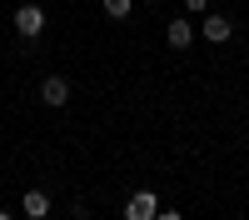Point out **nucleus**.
<instances>
[{
    "mask_svg": "<svg viewBox=\"0 0 249 220\" xmlns=\"http://www.w3.org/2000/svg\"><path fill=\"white\" fill-rule=\"evenodd\" d=\"M45 10H40V5H20L15 10V30H20V40H40V30H45Z\"/></svg>",
    "mask_w": 249,
    "mask_h": 220,
    "instance_id": "obj_1",
    "label": "nucleus"
},
{
    "mask_svg": "<svg viewBox=\"0 0 249 220\" xmlns=\"http://www.w3.org/2000/svg\"><path fill=\"white\" fill-rule=\"evenodd\" d=\"M184 10H195V15H204V10H210V0H184Z\"/></svg>",
    "mask_w": 249,
    "mask_h": 220,
    "instance_id": "obj_8",
    "label": "nucleus"
},
{
    "mask_svg": "<svg viewBox=\"0 0 249 220\" xmlns=\"http://www.w3.org/2000/svg\"><path fill=\"white\" fill-rule=\"evenodd\" d=\"M0 220H15V215H10V210H0Z\"/></svg>",
    "mask_w": 249,
    "mask_h": 220,
    "instance_id": "obj_10",
    "label": "nucleus"
},
{
    "mask_svg": "<svg viewBox=\"0 0 249 220\" xmlns=\"http://www.w3.org/2000/svg\"><path fill=\"white\" fill-rule=\"evenodd\" d=\"M164 40H170L175 50H190V45H195V25H190V20H170V30H164Z\"/></svg>",
    "mask_w": 249,
    "mask_h": 220,
    "instance_id": "obj_6",
    "label": "nucleus"
},
{
    "mask_svg": "<svg viewBox=\"0 0 249 220\" xmlns=\"http://www.w3.org/2000/svg\"><path fill=\"white\" fill-rule=\"evenodd\" d=\"M40 100H45V105H65V100H70L65 75H45V80H40Z\"/></svg>",
    "mask_w": 249,
    "mask_h": 220,
    "instance_id": "obj_4",
    "label": "nucleus"
},
{
    "mask_svg": "<svg viewBox=\"0 0 249 220\" xmlns=\"http://www.w3.org/2000/svg\"><path fill=\"white\" fill-rule=\"evenodd\" d=\"M155 220H184V215H179V210H160Z\"/></svg>",
    "mask_w": 249,
    "mask_h": 220,
    "instance_id": "obj_9",
    "label": "nucleus"
},
{
    "mask_svg": "<svg viewBox=\"0 0 249 220\" xmlns=\"http://www.w3.org/2000/svg\"><path fill=\"white\" fill-rule=\"evenodd\" d=\"M100 5H105V15H110V20H124V15L135 10V0H100Z\"/></svg>",
    "mask_w": 249,
    "mask_h": 220,
    "instance_id": "obj_7",
    "label": "nucleus"
},
{
    "mask_svg": "<svg viewBox=\"0 0 249 220\" xmlns=\"http://www.w3.org/2000/svg\"><path fill=\"white\" fill-rule=\"evenodd\" d=\"M160 215V195L155 190H135L124 200V220H155Z\"/></svg>",
    "mask_w": 249,
    "mask_h": 220,
    "instance_id": "obj_2",
    "label": "nucleus"
},
{
    "mask_svg": "<svg viewBox=\"0 0 249 220\" xmlns=\"http://www.w3.org/2000/svg\"><path fill=\"white\" fill-rule=\"evenodd\" d=\"M199 30H204V40H210V45H224V40L234 35V25H230V15H214V10L204 15V25H199Z\"/></svg>",
    "mask_w": 249,
    "mask_h": 220,
    "instance_id": "obj_3",
    "label": "nucleus"
},
{
    "mask_svg": "<svg viewBox=\"0 0 249 220\" xmlns=\"http://www.w3.org/2000/svg\"><path fill=\"white\" fill-rule=\"evenodd\" d=\"M150 5H155V0H150Z\"/></svg>",
    "mask_w": 249,
    "mask_h": 220,
    "instance_id": "obj_11",
    "label": "nucleus"
},
{
    "mask_svg": "<svg viewBox=\"0 0 249 220\" xmlns=\"http://www.w3.org/2000/svg\"><path fill=\"white\" fill-rule=\"evenodd\" d=\"M20 210H25L30 220H45L50 215V195L45 190H25V195H20Z\"/></svg>",
    "mask_w": 249,
    "mask_h": 220,
    "instance_id": "obj_5",
    "label": "nucleus"
}]
</instances>
